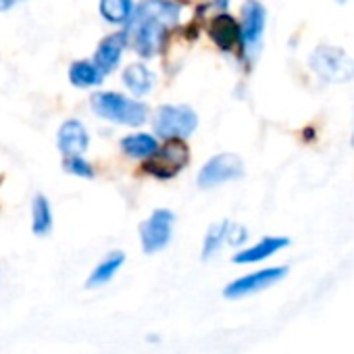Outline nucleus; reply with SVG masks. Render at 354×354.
<instances>
[{
  "label": "nucleus",
  "mask_w": 354,
  "mask_h": 354,
  "mask_svg": "<svg viewBox=\"0 0 354 354\" xmlns=\"http://www.w3.org/2000/svg\"><path fill=\"white\" fill-rule=\"evenodd\" d=\"M57 146L63 152V156L84 154L90 146V133L86 125L80 119H67L59 127L57 133Z\"/></svg>",
  "instance_id": "obj_10"
},
{
  "label": "nucleus",
  "mask_w": 354,
  "mask_h": 354,
  "mask_svg": "<svg viewBox=\"0 0 354 354\" xmlns=\"http://www.w3.org/2000/svg\"><path fill=\"white\" fill-rule=\"evenodd\" d=\"M290 246V240L288 238H281V236H267L263 238L261 242L248 246V248H242L234 254V263L236 265H252V263H261V261H267L271 259L273 254H277L279 250L288 248Z\"/></svg>",
  "instance_id": "obj_11"
},
{
  "label": "nucleus",
  "mask_w": 354,
  "mask_h": 354,
  "mask_svg": "<svg viewBox=\"0 0 354 354\" xmlns=\"http://www.w3.org/2000/svg\"><path fill=\"white\" fill-rule=\"evenodd\" d=\"M227 227H230V221L223 219L219 223H213L207 230V236L203 240V252H201L203 261H211L223 248V244L227 242Z\"/></svg>",
  "instance_id": "obj_20"
},
{
  "label": "nucleus",
  "mask_w": 354,
  "mask_h": 354,
  "mask_svg": "<svg viewBox=\"0 0 354 354\" xmlns=\"http://www.w3.org/2000/svg\"><path fill=\"white\" fill-rule=\"evenodd\" d=\"M125 265V252L123 250H113L109 252L90 273V277L86 279V288L88 290H96L106 286L109 281H113V277L119 273V269Z\"/></svg>",
  "instance_id": "obj_14"
},
{
  "label": "nucleus",
  "mask_w": 354,
  "mask_h": 354,
  "mask_svg": "<svg viewBox=\"0 0 354 354\" xmlns=\"http://www.w3.org/2000/svg\"><path fill=\"white\" fill-rule=\"evenodd\" d=\"M55 227V215L50 209V203L44 194H36L32 201V234L38 238H44Z\"/></svg>",
  "instance_id": "obj_17"
},
{
  "label": "nucleus",
  "mask_w": 354,
  "mask_h": 354,
  "mask_svg": "<svg viewBox=\"0 0 354 354\" xmlns=\"http://www.w3.org/2000/svg\"><path fill=\"white\" fill-rule=\"evenodd\" d=\"M21 3H24V0H0V13H3V11H11L13 7H17Z\"/></svg>",
  "instance_id": "obj_23"
},
{
  "label": "nucleus",
  "mask_w": 354,
  "mask_h": 354,
  "mask_svg": "<svg viewBox=\"0 0 354 354\" xmlns=\"http://www.w3.org/2000/svg\"><path fill=\"white\" fill-rule=\"evenodd\" d=\"M123 84L133 96H146L154 88V75L142 63H133L123 71Z\"/></svg>",
  "instance_id": "obj_18"
},
{
  "label": "nucleus",
  "mask_w": 354,
  "mask_h": 354,
  "mask_svg": "<svg viewBox=\"0 0 354 354\" xmlns=\"http://www.w3.org/2000/svg\"><path fill=\"white\" fill-rule=\"evenodd\" d=\"M209 34L213 42L225 53H230L236 44H240V24L232 15H225V13L217 15L209 28Z\"/></svg>",
  "instance_id": "obj_13"
},
{
  "label": "nucleus",
  "mask_w": 354,
  "mask_h": 354,
  "mask_svg": "<svg viewBox=\"0 0 354 354\" xmlns=\"http://www.w3.org/2000/svg\"><path fill=\"white\" fill-rule=\"evenodd\" d=\"M215 7H217L219 11H225V9L230 7V0H215Z\"/></svg>",
  "instance_id": "obj_24"
},
{
  "label": "nucleus",
  "mask_w": 354,
  "mask_h": 354,
  "mask_svg": "<svg viewBox=\"0 0 354 354\" xmlns=\"http://www.w3.org/2000/svg\"><path fill=\"white\" fill-rule=\"evenodd\" d=\"M133 0H100L98 11L106 24L113 26H125L133 13Z\"/></svg>",
  "instance_id": "obj_19"
},
{
  "label": "nucleus",
  "mask_w": 354,
  "mask_h": 354,
  "mask_svg": "<svg viewBox=\"0 0 354 354\" xmlns=\"http://www.w3.org/2000/svg\"><path fill=\"white\" fill-rule=\"evenodd\" d=\"M102 80H104V73L96 67L94 61L80 59V61H73L69 67V82L80 90L94 88V86L102 84Z\"/></svg>",
  "instance_id": "obj_16"
},
{
  "label": "nucleus",
  "mask_w": 354,
  "mask_h": 354,
  "mask_svg": "<svg viewBox=\"0 0 354 354\" xmlns=\"http://www.w3.org/2000/svg\"><path fill=\"white\" fill-rule=\"evenodd\" d=\"M352 146H354V136H352Z\"/></svg>",
  "instance_id": "obj_26"
},
{
  "label": "nucleus",
  "mask_w": 354,
  "mask_h": 354,
  "mask_svg": "<svg viewBox=\"0 0 354 354\" xmlns=\"http://www.w3.org/2000/svg\"><path fill=\"white\" fill-rule=\"evenodd\" d=\"M96 117L125 127H140L148 119V106L119 92H96L90 98Z\"/></svg>",
  "instance_id": "obj_2"
},
{
  "label": "nucleus",
  "mask_w": 354,
  "mask_h": 354,
  "mask_svg": "<svg viewBox=\"0 0 354 354\" xmlns=\"http://www.w3.org/2000/svg\"><path fill=\"white\" fill-rule=\"evenodd\" d=\"M246 240H248V230L244 225H240V223H232L230 221V227H227V244L242 246Z\"/></svg>",
  "instance_id": "obj_22"
},
{
  "label": "nucleus",
  "mask_w": 354,
  "mask_h": 354,
  "mask_svg": "<svg viewBox=\"0 0 354 354\" xmlns=\"http://www.w3.org/2000/svg\"><path fill=\"white\" fill-rule=\"evenodd\" d=\"M63 169H65V173H71L75 177H86V180H92V177H94V169L84 158V154L63 156Z\"/></svg>",
  "instance_id": "obj_21"
},
{
  "label": "nucleus",
  "mask_w": 354,
  "mask_h": 354,
  "mask_svg": "<svg viewBox=\"0 0 354 354\" xmlns=\"http://www.w3.org/2000/svg\"><path fill=\"white\" fill-rule=\"evenodd\" d=\"M286 275H288V267H267V269H259L254 273H248V275H242V277L230 281L223 288V296L227 300H240V298L259 294V292L275 286Z\"/></svg>",
  "instance_id": "obj_7"
},
{
  "label": "nucleus",
  "mask_w": 354,
  "mask_h": 354,
  "mask_svg": "<svg viewBox=\"0 0 354 354\" xmlns=\"http://www.w3.org/2000/svg\"><path fill=\"white\" fill-rule=\"evenodd\" d=\"M310 69L327 84H346L354 80V59L346 55V50L331 46V44H319L310 59Z\"/></svg>",
  "instance_id": "obj_3"
},
{
  "label": "nucleus",
  "mask_w": 354,
  "mask_h": 354,
  "mask_svg": "<svg viewBox=\"0 0 354 354\" xmlns=\"http://www.w3.org/2000/svg\"><path fill=\"white\" fill-rule=\"evenodd\" d=\"M335 3H337V5H346V3H348V0H335Z\"/></svg>",
  "instance_id": "obj_25"
},
{
  "label": "nucleus",
  "mask_w": 354,
  "mask_h": 354,
  "mask_svg": "<svg viewBox=\"0 0 354 354\" xmlns=\"http://www.w3.org/2000/svg\"><path fill=\"white\" fill-rule=\"evenodd\" d=\"M121 150L129 158H138V160L150 158L158 150V140L152 133H146V131L129 133V136H125L121 140Z\"/></svg>",
  "instance_id": "obj_15"
},
{
  "label": "nucleus",
  "mask_w": 354,
  "mask_h": 354,
  "mask_svg": "<svg viewBox=\"0 0 354 354\" xmlns=\"http://www.w3.org/2000/svg\"><path fill=\"white\" fill-rule=\"evenodd\" d=\"M127 46V38H125V32H119V34H111L106 36L98 46H96V53H94V63L96 67L106 75L111 71L117 69V65L121 63V57H123V50Z\"/></svg>",
  "instance_id": "obj_12"
},
{
  "label": "nucleus",
  "mask_w": 354,
  "mask_h": 354,
  "mask_svg": "<svg viewBox=\"0 0 354 354\" xmlns=\"http://www.w3.org/2000/svg\"><path fill=\"white\" fill-rule=\"evenodd\" d=\"M244 175V160L234 152H219L211 156L196 175L201 190H213L227 182H236Z\"/></svg>",
  "instance_id": "obj_5"
},
{
  "label": "nucleus",
  "mask_w": 354,
  "mask_h": 354,
  "mask_svg": "<svg viewBox=\"0 0 354 354\" xmlns=\"http://www.w3.org/2000/svg\"><path fill=\"white\" fill-rule=\"evenodd\" d=\"M267 26V9L259 0H246L242 7V21H240V46L248 57H254L265 34Z\"/></svg>",
  "instance_id": "obj_8"
},
{
  "label": "nucleus",
  "mask_w": 354,
  "mask_h": 354,
  "mask_svg": "<svg viewBox=\"0 0 354 354\" xmlns=\"http://www.w3.org/2000/svg\"><path fill=\"white\" fill-rule=\"evenodd\" d=\"M182 17V5L175 0H142L125 24L127 44L142 57L152 59L160 53L167 32Z\"/></svg>",
  "instance_id": "obj_1"
},
{
  "label": "nucleus",
  "mask_w": 354,
  "mask_h": 354,
  "mask_svg": "<svg viewBox=\"0 0 354 354\" xmlns=\"http://www.w3.org/2000/svg\"><path fill=\"white\" fill-rule=\"evenodd\" d=\"M150 158L152 162L146 169L167 180V177L180 173L184 165H188V146H184L182 140H169V144L165 148L158 146V150Z\"/></svg>",
  "instance_id": "obj_9"
},
{
  "label": "nucleus",
  "mask_w": 354,
  "mask_h": 354,
  "mask_svg": "<svg viewBox=\"0 0 354 354\" xmlns=\"http://www.w3.org/2000/svg\"><path fill=\"white\" fill-rule=\"evenodd\" d=\"M198 127V115L188 104H165L154 115V133L165 140H186Z\"/></svg>",
  "instance_id": "obj_4"
},
{
  "label": "nucleus",
  "mask_w": 354,
  "mask_h": 354,
  "mask_svg": "<svg viewBox=\"0 0 354 354\" xmlns=\"http://www.w3.org/2000/svg\"><path fill=\"white\" fill-rule=\"evenodd\" d=\"M175 227V213L169 209H156L152 215L140 223V244L144 254H156L171 244Z\"/></svg>",
  "instance_id": "obj_6"
}]
</instances>
